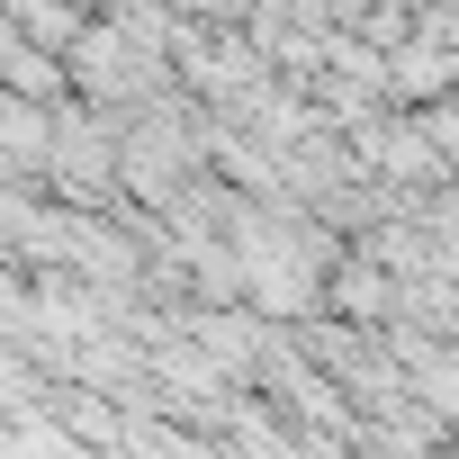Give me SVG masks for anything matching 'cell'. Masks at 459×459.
I'll use <instances>...</instances> for the list:
<instances>
[{
	"label": "cell",
	"mask_w": 459,
	"mask_h": 459,
	"mask_svg": "<svg viewBox=\"0 0 459 459\" xmlns=\"http://www.w3.org/2000/svg\"><path fill=\"white\" fill-rule=\"evenodd\" d=\"M55 55H64V64H55V73H64V91H73L82 108H108V117H117V108H135V100H153V91H171V55H162V46H144L135 28H117L108 10H100V19H82Z\"/></svg>",
	"instance_id": "1"
},
{
	"label": "cell",
	"mask_w": 459,
	"mask_h": 459,
	"mask_svg": "<svg viewBox=\"0 0 459 459\" xmlns=\"http://www.w3.org/2000/svg\"><path fill=\"white\" fill-rule=\"evenodd\" d=\"M46 180L73 207H108V189H117V126H108V108H46Z\"/></svg>",
	"instance_id": "2"
}]
</instances>
